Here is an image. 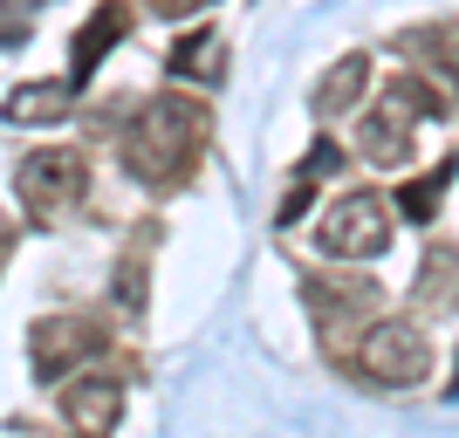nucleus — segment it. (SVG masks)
<instances>
[{"label":"nucleus","instance_id":"1","mask_svg":"<svg viewBox=\"0 0 459 438\" xmlns=\"http://www.w3.org/2000/svg\"><path fill=\"white\" fill-rule=\"evenodd\" d=\"M199 137H206V116L178 103V96H158V103H137L131 124H124V165L144 185H172L192 172L199 158Z\"/></svg>","mask_w":459,"mask_h":438},{"label":"nucleus","instance_id":"2","mask_svg":"<svg viewBox=\"0 0 459 438\" xmlns=\"http://www.w3.org/2000/svg\"><path fill=\"white\" fill-rule=\"evenodd\" d=\"M391 199H377V192H350V199H336V206L323 212V227H316V247L329 253V261H377L384 247H391Z\"/></svg>","mask_w":459,"mask_h":438},{"label":"nucleus","instance_id":"3","mask_svg":"<svg viewBox=\"0 0 459 438\" xmlns=\"http://www.w3.org/2000/svg\"><path fill=\"white\" fill-rule=\"evenodd\" d=\"M82 185H90V158L69 151V144H48V151H28L14 165V199L28 212H62V206H76Z\"/></svg>","mask_w":459,"mask_h":438},{"label":"nucleus","instance_id":"4","mask_svg":"<svg viewBox=\"0 0 459 438\" xmlns=\"http://www.w3.org/2000/svg\"><path fill=\"white\" fill-rule=\"evenodd\" d=\"M364 370L384 391H411L432 377V336L419 322H370L364 336Z\"/></svg>","mask_w":459,"mask_h":438},{"label":"nucleus","instance_id":"5","mask_svg":"<svg viewBox=\"0 0 459 438\" xmlns=\"http://www.w3.org/2000/svg\"><path fill=\"white\" fill-rule=\"evenodd\" d=\"M28 356H35L41 377H69L76 363L103 356V329L82 322V315H48V322H35V336H28Z\"/></svg>","mask_w":459,"mask_h":438},{"label":"nucleus","instance_id":"6","mask_svg":"<svg viewBox=\"0 0 459 438\" xmlns=\"http://www.w3.org/2000/svg\"><path fill=\"white\" fill-rule=\"evenodd\" d=\"M117 418H124V383L103 377V370H82V377L62 383V425L69 432H117Z\"/></svg>","mask_w":459,"mask_h":438},{"label":"nucleus","instance_id":"7","mask_svg":"<svg viewBox=\"0 0 459 438\" xmlns=\"http://www.w3.org/2000/svg\"><path fill=\"white\" fill-rule=\"evenodd\" d=\"M411 124H419V116L384 90V103L364 116V131H357V151H364L370 165H404V158H411Z\"/></svg>","mask_w":459,"mask_h":438},{"label":"nucleus","instance_id":"8","mask_svg":"<svg viewBox=\"0 0 459 438\" xmlns=\"http://www.w3.org/2000/svg\"><path fill=\"white\" fill-rule=\"evenodd\" d=\"M124 35H131V7H124V0H110V7H96V14L82 21V35H76V62H69V82L82 90V82L96 76V62L110 56V48H117Z\"/></svg>","mask_w":459,"mask_h":438},{"label":"nucleus","instance_id":"9","mask_svg":"<svg viewBox=\"0 0 459 438\" xmlns=\"http://www.w3.org/2000/svg\"><path fill=\"white\" fill-rule=\"evenodd\" d=\"M69 110H76V82H21V90H7V103H0V116L21 124V131H35V124H62Z\"/></svg>","mask_w":459,"mask_h":438},{"label":"nucleus","instance_id":"10","mask_svg":"<svg viewBox=\"0 0 459 438\" xmlns=\"http://www.w3.org/2000/svg\"><path fill=\"white\" fill-rule=\"evenodd\" d=\"M364 82H370V56L350 48V56L336 62V69H323V82H316V116H350L364 103Z\"/></svg>","mask_w":459,"mask_h":438},{"label":"nucleus","instance_id":"11","mask_svg":"<svg viewBox=\"0 0 459 438\" xmlns=\"http://www.w3.org/2000/svg\"><path fill=\"white\" fill-rule=\"evenodd\" d=\"M165 69H172L178 82H220V76H227V41H220V35H186Z\"/></svg>","mask_w":459,"mask_h":438},{"label":"nucleus","instance_id":"12","mask_svg":"<svg viewBox=\"0 0 459 438\" xmlns=\"http://www.w3.org/2000/svg\"><path fill=\"white\" fill-rule=\"evenodd\" d=\"M446 192H453V165H439L432 178H411V185L398 192V206H391V212H404V219H432V212L446 206Z\"/></svg>","mask_w":459,"mask_h":438},{"label":"nucleus","instance_id":"13","mask_svg":"<svg viewBox=\"0 0 459 438\" xmlns=\"http://www.w3.org/2000/svg\"><path fill=\"white\" fill-rule=\"evenodd\" d=\"M28 28H35V21H28V0H0V48H21Z\"/></svg>","mask_w":459,"mask_h":438},{"label":"nucleus","instance_id":"14","mask_svg":"<svg viewBox=\"0 0 459 438\" xmlns=\"http://www.w3.org/2000/svg\"><path fill=\"white\" fill-rule=\"evenodd\" d=\"M117 302L131 308V315L144 308V261H124V274H117Z\"/></svg>","mask_w":459,"mask_h":438},{"label":"nucleus","instance_id":"15","mask_svg":"<svg viewBox=\"0 0 459 438\" xmlns=\"http://www.w3.org/2000/svg\"><path fill=\"white\" fill-rule=\"evenodd\" d=\"M144 7H152L158 21H192V14H206L212 0H144Z\"/></svg>","mask_w":459,"mask_h":438},{"label":"nucleus","instance_id":"16","mask_svg":"<svg viewBox=\"0 0 459 438\" xmlns=\"http://www.w3.org/2000/svg\"><path fill=\"white\" fill-rule=\"evenodd\" d=\"M336 165H343V151H336V144H316L302 172H308V178H329V172H336Z\"/></svg>","mask_w":459,"mask_h":438}]
</instances>
